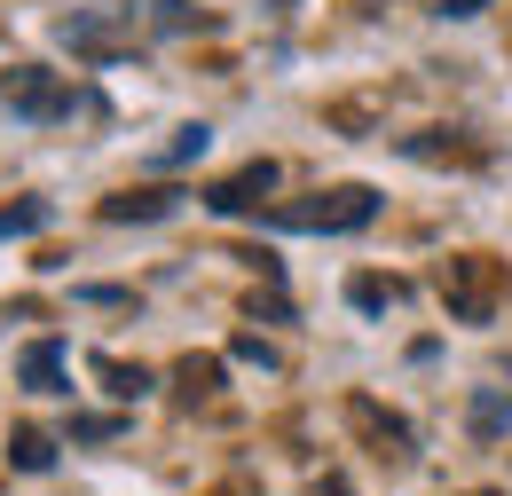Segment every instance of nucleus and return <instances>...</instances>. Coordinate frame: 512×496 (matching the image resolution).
<instances>
[{"label":"nucleus","instance_id":"1","mask_svg":"<svg viewBox=\"0 0 512 496\" xmlns=\"http://www.w3.org/2000/svg\"><path fill=\"white\" fill-rule=\"evenodd\" d=\"M190 0H142V8H119V16H64V48L71 56H119V48H150V40H174V32H197Z\"/></svg>","mask_w":512,"mask_h":496},{"label":"nucleus","instance_id":"2","mask_svg":"<svg viewBox=\"0 0 512 496\" xmlns=\"http://www.w3.org/2000/svg\"><path fill=\"white\" fill-rule=\"evenodd\" d=\"M442 300L457 323H497V308L512 300V268L489 260V252H457L442 268Z\"/></svg>","mask_w":512,"mask_h":496},{"label":"nucleus","instance_id":"3","mask_svg":"<svg viewBox=\"0 0 512 496\" xmlns=\"http://www.w3.org/2000/svg\"><path fill=\"white\" fill-rule=\"evenodd\" d=\"M371 213H379V189L347 182V189H316L308 205H276L268 221L276 229H323V237H339V229H363Z\"/></svg>","mask_w":512,"mask_h":496},{"label":"nucleus","instance_id":"4","mask_svg":"<svg viewBox=\"0 0 512 496\" xmlns=\"http://www.w3.org/2000/svg\"><path fill=\"white\" fill-rule=\"evenodd\" d=\"M0 103L16 111V119H71L79 111V95H71L64 79H48V71H8V87H0Z\"/></svg>","mask_w":512,"mask_h":496},{"label":"nucleus","instance_id":"5","mask_svg":"<svg viewBox=\"0 0 512 496\" xmlns=\"http://www.w3.org/2000/svg\"><path fill=\"white\" fill-rule=\"evenodd\" d=\"M268 189H276V166H268V158H253L245 174H229V182H213V189H205V205H213V213H253Z\"/></svg>","mask_w":512,"mask_h":496},{"label":"nucleus","instance_id":"6","mask_svg":"<svg viewBox=\"0 0 512 496\" xmlns=\"http://www.w3.org/2000/svg\"><path fill=\"white\" fill-rule=\"evenodd\" d=\"M16 378H24L32 394H71V371H64V347H56V339H32L24 363H16Z\"/></svg>","mask_w":512,"mask_h":496},{"label":"nucleus","instance_id":"7","mask_svg":"<svg viewBox=\"0 0 512 496\" xmlns=\"http://www.w3.org/2000/svg\"><path fill=\"white\" fill-rule=\"evenodd\" d=\"M174 205H182L174 189H142V197H111V205H103V221H166Z\"/></svg>","mask_w":512,"mask_h":496},{"label":"nucleus","instance_id":"8","mask_svg":"<svg viewBox=\"0 0 512 496\" xmlns=\"http://www.w3.org/2000/svg\"><path fill=\"white\" fill-rule=\"evenodd\" d=\"M32 229H48V205H40V197H24V205H0V237H32Z\"/></svg>","mask_w":512,"mask_h":496},{"label":"nucleus","instance_id":"9","mask_svg":"<svg viewBox=\"0 0 512 496\" xmlns=\"http://www.w3.org/2000/svg\"><path fill=\"white\" fill-rule=\"evenodd\" d=\"M205 142H213V126H182V134L158 150V166H190V158H205Z\"/></svg>","mask_w":512,"mask_h":496},{"label":"nucleus","instance_id":"10","mask_svg":"<svg viewBox=\"0 0 512 496\" xmlns=\"http://www.w3.org/2000/svg\"><path fill=\"white\" fill-rule=\"evenodd\" d=\"M8 457H16L24 473H48V465H56V441H48V434H16V441H8Z\"/></svg>","mask_w":512,"mask_h":496},{"label":"nucleus","instance_id":"11","mask_svg":"<svg viewBox=\"0 0 512 496\" xmlns=\"http://www.w3.org/2000/svg\"><path fill=\"white\" fill-rule=\"evenodd\" d=\"M347 300H355V308H394V300H402V284H394V276H355V284H347Z\"/></svg>","mask_w":512,"mask_h":496},{"label":"nucleus","instance_id":"12","mask_svg":"<svg viewBox=\"0 0 512 496\" xmlns=\"http://www.w3.org/2000/svg\"><path fill=\"white\" fill-rule=\"evenodd\" d=\"M505 418H512V402H505V394H481V402H473V426H481V434H497Z\"/></svg>","mask_w":512,"mask_h":496},{"label":"nucleus","instance_id":"13","mask_svg":"<svg viewBox=\"0 0 512 496\" xmlns=\"http://www.w3.org/2000/svg\"><path fill=\"white\" fill-rule=\"evenodd\" d=\"M103 378H111V394H142L150 386V371H127V363H103Z\"/></svg>","mask_w":512,"mask_h":496},{"label":"nucleus","instance_id":"14","mask_svg":"<svg viewBox=\"0 0 512 496\" xmlns=\"http://www.w3.org/2000/svg\"><path fill=\"white\" fill-rule=\"evenodd\" d=\"M442 16H481V0H442Z\"/></svg>","mask_w":512,"mask_h":496},{"label":"nucleus","instance_id":"15","mask_svg":"<svg viewBox=\"0 0 512 496\" xmlns=\"http://www.w3.org/2000/svg\"><path fill=\"white\" fill-rule=\"evenodd\" d=\"M316 496H355V489H347V481H323V489Z\"/></svg>","mask_w":512,"mask_h":496},{"label":"nucleus","instance_id":"16","mask_svg":"<svg viewBox=\"0 0 512 496\" xmlns=\"http://www.w3.org/2000/svg\"><path fill=\"white\" fill-rule=\"evenodd\" d=\"M481 496H497V489H481Z\"/></svg>","mask_w":512,"mask_h":496}]
</instances>
